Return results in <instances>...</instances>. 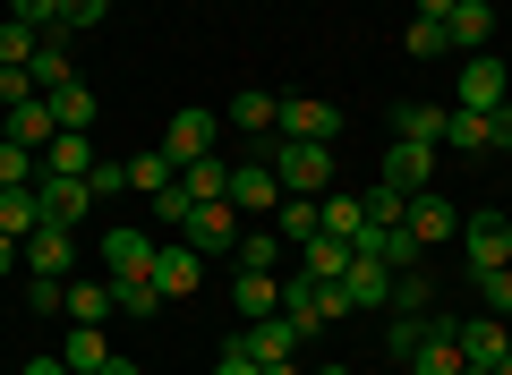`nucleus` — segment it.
Returning a JSON list of instances; mask_svg holds the SVG:
<instances>
[{
  "label": "nucleus",
  "mask_w": 512,
  "mask_h": 375,
  "mask_svg": "<svg viewBox=\"0 0 512 375\" xmlns=\"http://www.w3.org/2000/svg\"><path fill=\"white\" fill-rule=\"evenodd\" d=\"M256 154L274 162L282 197H333V145H299V137H265Z\"/></svg>",
  "instance_id": "1"
},
{
  "label": "nucleus",
  "mask_w": 512,
  "mask_h": 375,
  "mask_svg": "<svg viewBox=\"0 0 512 375\" xmlns=\"http://www.w3.org/2000/svg\"><path fill=\"white\" fill-rule=\"evenodd\" d=\"M274 231H282V248H308V239L325 231V197H282L274 205Z\"/></svg>",
  "instance_id": "19"
},
{
  "label": "nucleus",
  "mask_w": 512,
  "mask_h": 375,
  "mask_svg": "<svg viewBox=\"0 0 512 375\" xmlns=\"http://www.w3.org/2000/svg\"><path fill=\"white\" fill-rule=\"evenodd\" d=\"M9 18L35 26V35H52V26H60V0H9Z\"/></svg>",
  "instance_id": "43"
},
{
  "label": "nucleus",
  "mask_w": 512,
  "mask_h": 375,
  "mask_svg": "<svg viewBox=\"0 0 512 375\" xmlns=\"http://www.w3.org/2000/svg\"><path fill=\"white\" fill-rule=\"evenodd\" d=\"M111 307H120V299H111V273H103V282H69V324H103Z\"/></svg>",
  "instance_id": "31"
},
{
  "label": "nucleus",
  "mask_w": 512,
  "mask_h": 375,
  "mask_svg": "<svg viewBox=\"0 0 512 375\" xmlns=\"http://www.w3.org/2000/svg\"><path fill=\"white\" fill-rule=\"evenodd\" d=\"M94 162H103V154H94V145H86V137H69V128H60V137H52V145H43V171H60V179H86V171H94Z\"/></svg>",
  "instance_id": "28"
},
{
  "label": "nucleus",
  "mask_w": 512,
  "mask_h": 375,
  "mask_svg": "<svg viewBox=\"0 0 512 375\" xmlns=\"http://www.w3.org/2000/svg\"><path fill=\"white\" fill-rule=\"evenodd\" d=\"M342 299H350V316H376V307H393V265H376V256H350Z\"/></svg>",
  "instance_id": "14"
},
{
  "label": "nucleus",
  "mask_w": 512,
  "mask_h": 375,
  "mask_svg": "<svg viewBox=\"0 0 512 375\" xmlns=\"http://www.w3.org/2000/svg\"><path fill=\"white\" fill-rule=\"evenodd\" d=\"M18 265H26V256H18V239L0 231V273H18Z\"/></svg>",
  "instance_id": "49"
},
{
  "label": "nucleus",
  "mask_w": 512,
  "mask_h": 375,
  "mask_svg": "<svg viewBox=\"0 0 512 375\" xmlns=\"http://www.w3.org/2000/svg\"><path fill=\"white\" fill-rule=\"evenodd\" d=\"M60 358H69V375H103V367H111V341H103V324H69Z\"/></svg>",
  "instance_id": "22"
},
{
  "label": "nucleus",
  "mask_w": 512,
  "mask_h": 375,
  "mask_svg": "<svg viewBox=\"0 0 512 375\" xmlns=\"http://www.w3.org/2000/svg\"><path fill=\"white\" fill-rule=\"evenodd\" d=\"M180 188H188V205H214V197H231V162H222V154L180 162Z\"/></svg>",
  "instance_id": "21"
},
{
  "label": "nucleus",
  "mask_w": 512,
  "mask_h": 375,
  "mask_svg": "<svg viewBox=\"0 0 512 375\" xmlns=\"http://www.w3.org/2000/svg\"><path fill=\"white\" fill-rule=\"evenodd\" d=\"M495 103H512L504 60H495V52H470V60H461V103H453V111H495Z\"/></svg>",
  "instance_id": "7"
},
{
  "label": "nucleus",
  "mask_w": 512,
  "mask_h": 375,
  "mask_svg": "<svg viewBox=\"0 0 512 375\" xmlns=\"http://www.w3.org/2000/svg\"><path fill=\"white\" fill-rule=\"evenodd\" d=\"M495 375H512V358H504V367H495Z\"/></svg>",
  "instance_id": "55"
},
{
  "label": "nucleus",
  "mask_w": 512,
  "mask_h": 375,
  "mask_svg": "<svg viewBox=\"0 0 512 375\" xmlns=\"http://www.w3.org/2000/svg\"><path fill=\"white\" fill-rule=\"evenodd\" d=\"M43 103H52V128H69V137H86V128H94V86H77V77L60 94H43Z\"/></svg>",
  "instance_id": "25"
},
{
  "label": "nucleus",
  "mask_w": 512,
  "mask_h": 375,
  "mask_svg": "<svg viewBox=\"0 0 512 375\" xmlns=\"http://www.w3.org/2000/svg\"><path fill=\"white\" fill-rule=\"evenodd\" d=\"M18 256H26V273H35V282H77V231H60V222L26 231Z\"/></svg>",
  "instance_id": "2"
},
{
  "label": "nucleus",
  "mask_w": 512,
  "mask_h": 375,
  "mask_svg": "<svg viewBox=\"0 0 512 375\" xmlns=\"http://www.w3.org/2000/svg\"><path fill=\"white\" fill-rule=\"evenodd\" d=\"M393 137H410V145H444V111H436V103H402V111H393Z\"/></svg>",
  "instance_id": "29"
},
{
  "label": "nucleus",
  "mask_w": 512,
  "mask_h": 375,
  "mask_svg": "<svg viewBox=\"0 0 512 375\" xmlns=\"http://www.w3.org/2000/svg\"><path fill=\"white\" fill-rule=\"evenodd\" d=\"M393 316H427V273H393Z\"/></svg>",
  "instance_id": "39"
},
{
  "label": "nucleus",
  "mask_w": 512,
  "mask_h": 375,
  "mask_svg": "<svg viewBox=\"0 0 512 375\" xmlns=\"http://www.w3.org/2000/svg\"><path fill=\"white\" fill-rule=\"evenodd\" d=\"M316 375H350V367H342V358H325V367H316Z\"/></svg>",
  "instance_id": "51"
},
{
  "label": "nucleus",
  "mask_w": 512,
  "mask_h": 375,
  "mask_svg": "<svg viewBox=\"0 0 512 375\" xmlns=\"http://www.w3.org/2000/svg\"><path fill=\"white\" fill-rule=\"evenodd\" d=\"M214 375H265V367H256V358L239 350V341H222V358H214Z\"/></svg>",
  "instance_id": "47"
},
{
  "label": "nucleus",
  "mask_w": 512,
  "mask_h": 375,
  "mask_svg": "<svg viewBox=\"0 0 512 375\" xmlns=\"http://www.w3.org/2000/svg\"><path fill=\"white\" fill-rule=\"evenodd\" d=\"M103 375H137V367H128V358H111V367H103Z\"/></svg>",
  "instance_id": "52"
},
{
  "label": "nucleus",
  "mask_w": 512,
  "mask_h": 375,
  "mask_svg": "<svg viewBox=\"0 0 512 375\" xmlns=\"http://www.w3.org/2000/svg\"><path fill=\"white\" fill-rule=\"evenodd\" d=\"M359 222H367V197H325V231L333 239H359Z\"/></svg>",
  "instance_id": "38"
},
{
  "label": "nucleus",
  "mask_w": 512,
  "mask_h": 375,
  "mask_svg": "<svg viewBox=\"0 0 512 375\" xmlns=\"http://www.w3.org/2000/svg\"><path fill=\"white\" fill-rule=\"evenodd\" d=\"M265 375H299V367H291V358H274V367H265Z\"/></svg>",
  "instance_id": "53"
},
{
  "label": "nucleus",
  "mask_w": 512,
  "mask_h": 375,
  "mask_svg": "<svg viewBox=\"0 0 512 375\" xmlns=\"http://www.w3.org/2000/svg\"><path fill=\"white\" fill-rule=\"evenodd\" d=\"M436 154H444V145H410V137H393V145H384V188L419 197L427 179H436Z\"/></svg>",
  "instance_id": "11"
},
{
  "label": "nucleus",
  "mask_w": 512,
  "mask_h": 375,
  "mask_svg": "<svg viewBox=\"0 0 512 375\" xmlns=\"http://www.w3.org/2000/svg\"><path fill=\"white\" fill-rule=\"evenodd\" d=\"M35 197H43V222L77 231V222H86V205H94V188H86V179H60V171H35Z\"/></svg>",
  "instance_id": "13"
},
{
  "label": "nucleus",
  "mask_w": 512,
  "mask_h": 375,
  "mask_svg": "<svg viewBox=\"0 0 512 375\" xmlns=\"http://www.w3.org/2000/svg\"><path fill=\"white\" fill-rule=\"evenodd\" d=\"M197 282H205V256L188 248H154V290H163V299H197Z\"/></svg>",
  "instance_id": "15"
},
{
  "label": "nucleus",
  "mask_w": 512,
  "mask_h": 375,
  "mask_svg": "<svg viewBox=\"0 0 512 375\" xmlns=\"http://www.w3.org/2000/svg\"><path fill=\"white\" fill-rule=\"evenodd\" d=\"M402 52H419V60H436V52H453V35H444L436 18H410V35H402Z\"/></svg>",
  "instance_id": "41"
},
{
  "label": "nucleus",
  "mask_w": 512,
  "mask_h": 375,
  "mask_svg": "<svg viewBox=\"0 0 512 375\" xmlns=\"http://www.w3.org/2000/svg\"><path fill=\"white\" fill-rule=\"evenodd\" d=\"M0 231H9V239L43 231V197H35V179H26V188H0Z\"/></svg>",
  "instance_id": "26"
},
{
  "label": "nucleus",
  "mask_w": 512,
  "mask_h": 375,
  "mask_svg": "<svg viewBox=\"0 0 512 375\" xmlns=\"http://www.w3.org/2000/svg\"><path fill=\"white\" fill-rule=\"evenodd\" d=\"M43 52V35L35 26H18V18H0V69H26V60Z\"/></svg>",
  "instance_id": "33"
},
{
  "label": "nucleus",
  "mask_w": 512,
  "mask_h": 375,
  "mask_svg": "<svg viewBox=\"0 0 512 375\" xmlns=\"http://www.w3.org/2000/svg\"><path fill=\"white\" fill-rule=\"evenodd\" d=\"M231 307L239 316H282V273H265V265H239V282H231Z\"/></svg>",
  "instance_id": "17"
},
{
  "label": "nucleus",
  "mask_w": 512,
  "mask_h": 375,
  "mask_svg": "<svg viewBox=\"0 0 512 375\" xmlns=\"http://www.w3.org/2000/svg\"><path fill=\"white\" fill-rule=\"evenodd\" d=\"M461 265H470V273L512 265V222L504 214H470V222H461Z\"/></svg>",
  "instance_id": "4"
},
{
  "label": "nucleus",
  "mask_w": 512,
  "mask_h": 375,
  "mask_svg": "<svg viewBox=\"0 0 512 375\" xmlns=\"http://www.w3.org/2000/svg\"><path fill=\"white\" fill-rule=\"evenodd\" d=\"M444 35H453V52H461V60H470V52H487V43H495V9H487V0H453Z\"/></svg>",
  "instance_id": "18"
},
{
  "label": "nucleus",
  "mask_w": 512,
  "mask_h": 375,
  "mask_svg": "<svg viewBox=\"0 0 512 375\" xmlns=\"http://www.w3.org/2000/svg\"><path fill=\"white\" fill-rule=\"evenodd\" d=\"M299 341H308V333H299V324H291V316H256V324H248V333H239V350H248V358H256V367H274V358H291V350H299Z\"/></svg>",
  "instance_id": "16"
},
{
  "label": "nucleus",
  "mask_w": 512,
  "mask_h": 375,
  "mask_svg": "<svg viewBox=\"0 0 512 375\" xmlns=\"http://www.w3.org/2000/svg\"><path fill=\"white\" fill-rule=\"evenodd\" d=\"M214 128H222V111H197V103H188L180 120L163 128V162H171V171H180V162H197V154H214Z\"/></svg>",
  "instance_id": "9"
},
{
  "label": "nucleus",
  "mask_w": 512,
  "mask_h": 375,
  "mask_svg": "<svg viewBox=\"0 0 512 375\" xmlns=\"http://www.w3.org/2000/svg\"><path fill=\"white\" fill-rule=\"evenodd\" d=\"M111 299H120V316H163V290H154V273H137V282H111Z\"/></svg>",
  "instance_id": "32"
},
{
  "label": "nucleus",
  "mask_w": 512,
  "mask_h": 375,
  "mask_svg": "<svg viewBox=\"0 0 512 375\" xmlns=\"http://www.w3.org/2000/svg\"><path fill=\"white\" fill-rule=\"evenodd\" d=\"M26 77H35V94H60V86H69V35H60V26L43 35V52L26 60Z\"/></svg>",
  "instance_id": "23"
},
{
  "label": "nucleus",
  "mask_w": 512,
  "mask_h": 375,
  "mask_svg": "<svg viewBox=\"0 0 512 375\" xmlns=\"http://www.w3.org/2000/svg\"><path fill=\"white\" fill-rule=\"evenodd\" d=\"M18 375H69V358H26Z\"/></svg>",
  "instance_id": "48"
},
{
  "label": "nucleus",
  "mask_w": 512,
  "mask_h": 375,
  "mask_svg": "<svg viewBox=\"0 0 512 375\" xmlns=\"http://www.w3.org/2000/svg\"><path fill=\"white\" fill-rule=\"evenodd\" d=\"M180 239H188L197 256H222V248H239V205H231V197H214V205H188Z\"/></svg>",
  "instance_id": "3"
},
{
  "label": "nucleus",
  "mask_w": 512,
  "mask_h": 375,
  "mask_svg": "<svg viewBox=\"0 0 512 375\" xmlns=\"http://www.w3.org/2000/svg\"><path fill=\"white\" fill-rule=\"evenodd\" d=\"M111 0H60V35H86V26H103Z\"/></svg>",
  "instance_id": "42"
},
{
  "label": "nucleus",
  "mask_w": 512,
  "mask_h": 375,
  "mask_svg": "<svg viewBox=\"0 0 512 375\" xmlns=\"http://www.w3.org/2000/svg\"><path fill=\"white\" fill-rule=\"evenodd\" d=\"M419 18H436V26H444V18H453V0H419Z\"/></svg>",
  "instance_id": "50"
},
{
  "label": "nucleus",
  "mask_w": 512,
  "mask_h": 375,
  "mask_svg": "<svg viewBox=\"0 0 512 375\" xmlns=\"http://www.w3.org/2000/svg\"><path fill=\"white\" fill-rule=\"evenodd\" d=\"M444 154H487V111H444Z\"/></svg>",
  "instance_id": "30"
},
{
  "label": "nucleus",
  "mask_w": 512,
  "mask_h": 375,
  "mask_svg": "<svg viewBox=\"0 0 512 375\" xmlns=\"http://www.w3.org/2000/svg\"><path fill=\"white\" fill-rule=\"evenodd\" d=\"M274 111H282L274 94H256V86H248V94H231V111H222V128H239V137H256V145H265V137H274Z\"/></svg>",
  "instance_id": "20"
},
{
  "label": "nucleus",
  "mask_w": 512,
  "mask_h": 375,
  "mask_svg": "<svg viewBox=\"0 0 512 375\" xmlns=\"http://www.w3.org/2000/svg\"><path fill=\"white\" fill-rule=\"evenodd\" d=\"M274 137L333 145V137H342V111H333V103H316V94H299V103H282V111H274Z\"/></svg>",
  "instance_id": "6"
},
{
  "label": "nucleus",
  "mask_w": 512,
  "mask_h": 375,
  "mask_svg": "<svg viewBox=\"0 0 512 375\" xmlns=\"http://www.w3.org/2000/svg\"><path fill=\"white\" fill-rule=\"evenodd\" d=\"M299 273H316V282H342V273H350V239H333V231H316L308 248H299Z\"/></svg>",
  "instance_id": "24"
},
{
  "label": "nucleus",
  "mask_w": 512,
  "mask_h": 375,
  "mask_svg": "<svg viewBox=\"0 0 512 375\" xmlns=\"http://www.w3.org/2000/svg\"><path fill=\"white\" fill-rule=\"evenodd\" d=\"M461 375H495V367H461Z\"/></svg>",
  "instance_id": "54"
},
{
  "label": "nucleus",
  "mask_w": 512,
  "mask_h": 375,
  "mask_svg": "<svg viewBox=\"0 0 512 375\" xmlns=\"http://www.w3.org/2000/svg\"><path fill=\"white\" fill-rule=\"evenodd\" d=\"M0 137H18V145H35V154H43V145L60 137V128H52V103H43V94H35V103H18V111H9V128H0Z\"/></svg>",
  "instance_id": "27"
},
{
  "label": "nucleus",
  "mask_w": 512,
  "mask_h": 375,
  "mask_svg": "<svg viewBox=\"0 0 512 375\" xmlns=\"http://www.w3.org/2000/svg\"><path fill=\"white\" fill-rule=\"evenodd\" d=\"M419 341H427V316H393L384 324V358H410Z\"/></svg>",
  "instance_id": "40"
},
{
  "label": "nucleus",
  "mask_w": 512,
  "mask_h": 375,
  "mask_svg": "<svg viewBox=\"0 0 512 375\" xmlns=\"http://www.w3.org/2000/svg\"><path fill=\"white\" fill-rule=\"evenodd\" d=\"M18 103H35V77H26V69H0V111H18Z\"/></svg>",
  "instance_id": "45"
},
{
  "label": "nucleus",
  "mask_w": 512,
  "mask_h": 375,
  "mask_svg": "<svg viewBox=\"0 0 512 375\" xmlns=\"http://www.w3.org/2000/svg\"><path fill=\"white\" fill-rule=\"evenodd\" d=\"M453 350H461V367H504L512 333H504V316H470V324H453Z\"/></svg>",
  "instance_id": "10"
},
{
  "label": "nucleus",
  "mask_w": 512,
  "mask_h": 375,
  "mask_svg": "<svg viewBox=\"0 0 512 375\" xmlns=\"http://www.w3.org/2000/svg\"><path fill=\"white\" fill-rule=\"evenodd\" d=\"M26 307L35 316H69V282H26Z\"/></svg>",
  "instance_id": "44"
},
{
  "label": "nucleus",
  "mask_w": 512,
  "mask_h": 375,
  "mask_svg": "<svg viewBox=\"0 0 512 375\" xmlns=\"http://www.w3.org/2000/svg\"><path fill=\"white\" fill-rule=\"evenodd\" d=\"M487 154H512V103L487 111Z\"/></svg>",
  "instance_id": "46"
},
{
  "label": "nucleus",
  "mask_w": 512,
  "mask_h": 375,
  "mask_svg": "<svg viewBox=\"0 0 512 375\" xmlns=\"http://www.w3.org/2000/svg\"><path fill=\"white\" fill-rule=\"evenodd\" d=\"M128 188H137V197L171 188V162H163V145H154V154H128Z\"/></svg>",
  "instance_id": "35"
},
{
  "label": "nucleus",
  "mask_w": 512,
  "mask_h": 375,
  "mask_svg": "<svg viewBox=\"0 0 512 375\" xmlns=\"http://www.w3.org/2000/svg\"><path fill=\"white\" fill-rule=\"evenodd\" d=\"M402 231L419 239V248H444V239H461V214H453V197H444V188H419V197L402 205Z\"/></svg>",
  "instance_id": "5"
},
{
  "label": "nucleus",
  "mask_w": 512,
  "mask_h": 375,
  "mask_svg": "<svg viewBox=\"0 0 512 375\" xmlns=\"http://www.w3.org/2000/svg\"><path fill=\"white\" fill-rule=\"evenodd\" d=\"M231 205H239V214H274V205H282V179H274V162H265V154L231 162Z\"/></svg>",
  "instance_id": "12"
},
{
  "label": "nucleus",
  "mask_w": 512,
  "mask_h": 375,
  "mask_svg": "<svg viewBox=\"0 0 512 375\" xmlns=\"http://www.w3.org/2000/svg\"><path fill=\"white\" fill-rule=\"evenodd\" d=\"M26 179H35V145L0 137V188H26Z\"/></svg>",
  "instance_id": "37"
},
{
  "label": "nucleus",
  "mask_w": 512,
  "mask_h": 375,
  "mask_svg": "<svg viewBox=\"0 0 512 375\" xmlns=\"http://www.w3.org/2000/svg\"><path fill=\"white\" fill-rule=\"evenodd\" d=\"M239 265H265V273H274V256H282V231H256V222H239Z\"/></svg>",
  "instance_id": "34"
},
{
  "label": "nucleus",
  "mask_w": 512,
  "mask_h": 375,
  "mask_svg": "<svg viewBox=\"0 0 512 375\" xmlns=\"http://www.w3.org/2000/svg\"><path fill=\"white\" fill-rule=\"evenodd\" d=\"M478 282V299H487V316H504L512 324V265H495V273H470Z\"/></svg>",
  "instance_id": "36"
},
{
  "label": "nucleus",
  "mask_w": 512,
  "mask_h": 375,
  "mask_svg": "<svg viewBox=\"0 0 512 375\" xmlns=\"http://www.w3.org/2000/svg\"><path fill=\"white\" fill-rule=\"evenodd\" d=\"M103 273H111V282H137V273H154V239L137 231V222H111V231H103Z\"/></svg>",
  "instance_id": "8"
}]
</instances>
